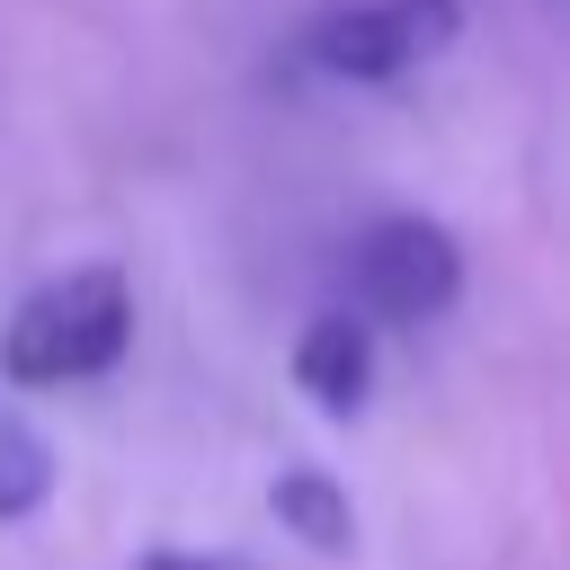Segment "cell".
<instances>
[{
    "label": "cell",
    "instance_id": "8992f818",
    "mask_svg": "<svg viewBox=\"0 0 570 570\" xmlns=\"http://www.w3.org/2000/svg\"><path fill=\"white\" fill-rule=\"evenodd\" d=\"M45 499H53V445H45V428H36V419L0 410V525L36 517Z\"/></svg>",
    "mask_w": 570,
    "mask_h": 570
},
{
    "label": "cell",
    "instance_id": "3957f363",
    "mask_svg": "<svg viewBox=\"0 0 570 570\" xmlns=\"http://www.w3.org/2000/svg\"><path fill=\"white\" fill-rule=\"evenodd\" d=\"M463 303V249L445 223L428 214H383L365 223L356 240V321L374 330H419V321H445Z\"/></svg>",
    "mask_w": 570,
    "mask_h": 570
},
{
    "label": "cell",
    "instance_id": "52a82bcc",
    "mask_svg": "<svg viewBox=\"0 0 570 570\" xmlns=\"http://www.w3.org/2000/svg\"><path fill=\"white\" fill-rule=\"evenodd\" d=\"M134 570H258L249 552H142Z\"/></svg>",
    "mask_w": 570,
    "mask_h": 570
},
{
    "label": "cell",
    "instance_id": "7a4b0ae2",
    "mask_svg": "<svg viewBox=\"0 0 570 570\" xmlns=\"http://www.w3.org/2000/svg\"><path fill=\"white\" fill-rule=\"evenodd\" d=\"M454 36H463V0H338V9H321L303 27L294 53L321 80L374 89V80H401V71L436 62Z\"/></svg>",
    "mask_w": 570,
    "mask_h": 570
},
{
    "label": "cell",
    "instance_id": "5b68a950",
    "mask_svg": "<svg viewBox=\"0 0 570 570\" xmlns=\"http://www.w3.org/2000/svg\"><path fill=\"white\" fill-rule=\"evenodd\" d=\"M267 517H276L303 552H321V561H347V552H356V508H347V490H338L321 463H285V472L267 481Z\"/></svg>",
    "mask_w": 570,
    "mask_h": 570
},
{
    "label": "cell",
    "instance_id": "277c9868",
    "mask_svg": "<svg viewBox=\"0 0 570 570\" xmlns=\"http://www.w3.org/2000/svg\"><path fill=\"white\" fill-rule=\"evenodd\" d=\"M294 383L312 392L321 419H356L374 392V330L356 312H312L294 338Z\"/></svg>",
    "mask_w": 570,
    "mask_h": 570
},
{
    "label": "cell",
    "instance_id": "6da1fadb",
    "mask_svg": "<svg viewBox=\"0 0 570 570\" xmlns=\"http://www.w3.org/2000/svg\"><path fill=\"white\" fill-rule=\"evenodd\" d=\"M134 338V294L116 267H71L53 285H36L9 330H0V383L18 392H62V383H98L125 365Z\"/></svg>",
    "mask_w": 570,
    "mask_h": 570
}]
</instances>
